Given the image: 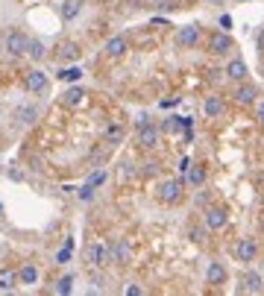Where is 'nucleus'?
<instances>
[{"label":"nucleus","instance_id":"obj_26","mask_svg":"<svg viewBox=\"0 0 264 296\" xmlns=\"http://www.w3.org/2000/svg\"><path fill=\"white\" fill-rule=\"evenodd\" d=\"M76 197L82 199V202H91V199H94V185H91V182H85V185L76 191Z\"/></svg>","mask_w":264,"mask_h":296},{"label":"nucleus","instance_id":"obj_28","mask_svg":"<svg viewBox=\"0 0 264 296\" xmlns=\"http://www.w3.org/2000/svg\"><path fill=\"white\" fill-rule=\"evenodd\" d=\"M121 138H124V129H121V126H109V129H106V141H109V144H118Z\"/></svg>","mask_w":264,"mask_h":296},{"label":"nucleus","instance_id":"obj_34","mask_svg":"<svg viewBox=\"0 0 264 296\" xmlns=\"http://www.w3.org/2000/svg\"><path fill=\"white\" fill-rule=\"evenodd\" d=\"M147 123H153L147 115H138V120H135V129H141V126H147Z\"/></svg>","mask_w":264,"mask_h":296},{"label":"nucleus","instance_id":"obj_40","mask_svg":"<svg viewBox=\"0 0 264 296\" xmlns=\"http://www.w3.org/2000/svg\"><path fill=\"white\" fill-rule=\"evenodd\" d=\"M0 214H3V202H0Z\"/></svg>","mask_w":264,"mask_h":296},{"label":"nucleus","instance_id":"obj_11","mask_svg":"<svg viewBox=\"0 0 264 296\" xmlns=\"http://www.w3.org/2000/svg\"><path fill=\"white\" fill-rule=\"evenodd\" d=\"M79 53H82V50H79V44H76V41H62V44L56 47V53H53V56H56V62H76V59H79Z\"/></svg>","mask_w":264,"mask_h":296},{"label":"nucleus","instance_id":"obj_6","mask_svg":"<svg viewBox=\"0 0 264 296\" xmlns=\"http://www.w3.org/2000/svg\"><path fill=\"white\" fill-rule=\"evenodd\" d=\"M232 100H235L238 106H256V103H259V88H256L253 82H238L235 91H232Z\"/></svg>","mask_w":264,"mask_h":296},{"label":"nucleus","instance_id":"obj_13","mask_svg":"<svg viewBox=\"0 0 264 296\" xmlns=\"http://www.w3.org/2000/svg\"><path fill=\"white\" fill-rule=\"evenodd\" d=\"M103 50H106L109 59H124V53H127V38H124V35H115V38L106 41Z\"/></svg>","mask_w":264,"mask_h":296},{"label":"nucleus","instance_id":"obj_18","mask_svg":"<svg viewBox=\"0 0 264 296\" xmlns=\"http://www.w3.org/2000/svg\"><path fill=\"white\" fill-rule=\"evenodd\" d=\"M62 103H65L67 109H76V106L85 103V91H82L79 85H73V88H67L65 94H62Z\"/></svg>","mask_w":264,"mask_h":296},{"label":"nucleus","instance_id":"obj_7","mask_svg":"<svg viewBox=\"0 0 264 296\" xmlns=\"http://www.w3.org/2000/svg\"><path fill=\"white\" fill-rule=\"evenodd\" d=\"M199 38H202V33H199L197 24H185V27H179V30H176V44H179V47H185V50L197 47Z\"/></svg>","mask_w":264,"mask_h":296},{"label":"nucleus","instance_id":"obj_23","mask_svg":"<svg viewBox=\"0 0 264 296\" xmlns=\"http://www.w3.org/2000/svg\"><path fill=\"white\" fill-rule=\"evenodd\" d=\"M62 82H79V76H82V70H79V65H70V67H62L59 73H56Z\"/></svg>","mask_w":264,"mask_h":296},{"label":"nucleus","instance_id":"obj_12","mask_svg":"<svg viewBox=\"0 0 264 296\" xmlns=\"http://www.w3.org/2000/svg\"><path fill=\"white\" fill-rule=\"evenodd\" d=\"M109 255H112V264H127L130 261V246H127V240H112L109 243Z\"/></svg>","mask_w":264,"mask_h":296},{"label":"nucleus","instance_id":"obj_8","mask_svg":"<svg viewBox=\"0 0 264 296\" xmlns=\"http://www.w3.org/2000/svg\"><path fill=\"white\" fill-rule=\"evenodd\" d=\"M47 73L44 70H38V67H33L27 76H24V88L30 91V94H41V91H47Z\"/></svg>","mask_w":264,"mask_h":296},{"label":"nucleus","instance_id":"obj_38","mask_svg":"<svg viewBox=\"0 0 264 296\" xmlns=\"http://www.w3.org/2000/svg\"><path fill=\"white\" fill-rule=\"evenodd\" d=\"M100 3H106V6H112V3H118V0H100Z\"/></svg>","mask_w":264,"mask_h":296},{"label":"nucleus","instance_id":"obj_33","mask_svg":"<svg viewBox=\"0 0 264 296\" xmlns=\"http://www.w3.org/2000/svg\"><path fill=\"white\" fill-rule=\"evenodd\" d=\"M220 30H232V15H220Z\"/></svg>","mask_w":264,"mask_h":296},{"label":"nucleus","instance_id":"obj_39","mask_svg":"<svg viewBox=\"0 0 264 296\" xmlns=\"http://www.w3.org/2000/svg\"><path fill=\"white\" fill-rule=\"evenodd\" d=\"M208 3H220V0H208Z\"/></svg>","mask_w":264,"mask_h":296},{"label":"nucleus","instance_id":"obj_37","mask_svg":"<svg viewBox=\"0 0 264 296\" xmlns=\"http://www.w3.org/2000/svg\"><path fill=\"white\" fill-rule=\"evenodd\" d=\"M156 170H159V165H156V162H150V165H144V173H156Z\"/></svg>","mask_w":264,"mask_h":296},{"label":"nucleus","instance_id":"obj_4","mask_svg":"<svg viewBox=\"0 0 264 296\" xmlns=\"http://www.w3.org/2000/svg\"><path fill=\"white\" fill-rule=\"evenodd\" d=\"M3 47H6L9 56H27V50H30V38H27L24 33H18V30H12V33L3 38Z\"/></svg>","mask_w":264,"mask_h":296},{"label":"nucleus","instance_id":"obj_15","mask_svg":"<svg viewBox=\"0 0 264 296\" xmlns=\"http://www.w3.org/2000/svg\"><path fill=\"white\" fill-rule=\"evenodd\" d=\"M205 282H208V285H223V282H226V267L220 261H211L208 270H205Z\"/></svg>","mask_w":264,"mask_h":296},{"label":"nucleus","instance_id":"obj_16","mask_svg":"<svg viewBox=\"0 0 264 296\" xmlns=\"http://www.w3.org/2000/svg\"><path fill=\"white\" fill-rule=\"evenodd\" d=\"M241 291H244V294H264V279L259 276V273H247Z\"/></svg>","mask_w":264,"mask_h":296},{"label":"nucleus","instance_id":"obj_5","mask_svg":"<svg viewBox=\"0 0 264 296\" xmlns=\"http://www.w3.org/2000/svg\"><path fill=\"white\" fill-rule=\"evenodd\" d=\"M256 255H259V240H256V237H241V240L235 243V258L241 264L256 261Z\"/></svg>","mask_w":264,"mask_h":296},{"label":"nucleus","instance_id":"obj_14","mask_svg":"<svg viewBox=\"0 0 264 296\" xmlns=\"http://www.w3.org/2000/svg\"><path fill=\"white\" fill-rule=\"evenodd\" d=\"M223 109H226V106H223V97H217V94H208V97L202 100V112H205V118H211V120L220 118Z\"/></svg>","mask_w":264,"mask_h":296},{"label":"nucleus","instance_id":"obj_29","mask_svg":"<svg viewBox=\"0 0 264 296\" xmlns=\"http://www.w3.org/2000/svg\"><path fill=\"white\" fill-rule=\"evenodd\" d=\"M106 176H109V173H106V170H103V167H100V170H94V173H91V176H88V182H91V185H94V188H100V185H103V182H106Z\"/></svg>","mask_w":264,"mask_h":296},{"label":"nucleus","instance_id":"obj_35","mask_svg":"<svg viewBox=\"0 0 264 296\" xmlns=\"http://www.w3.org/2000/svg\"><path fill=\"white\" fill-rule=\"evenodd\" d=\"M141 294H144V291H141L138 285H130V288H127V296H141Z\"/></svg>","mask_w":264,"mask_h":296},{"label":"nucleus","instance_id":"obj_21","mask_svg":"<svg viewBox=\"0 0 264 296\" xmlns=\"http://www.w3.org/2000/svg\"><path fill=\"white\" fill-rule=\"evenodd\" d=\"M18 282H21V285H35V282H38V267H35V264H24V267L18 270Z\"/></svg>","mask_w":264,"mask_h":296},{"label":"nucleus","instance_id":"obj_36","mask_svg":"<svg viewBox=\"0 0 264 296\" xmlns=\"http://www.w3.org/2000/svg\"><path fill=\"white\" fill-rule=\"evenodd\" d=\"M176 103H179V97H173V100H162V103H159V106H162V109H173V106H176Z\"/></svg>","mask_w":264,"mask_h":296},{"label":"nucleus","instance_id":"obj_3","mask_svg":"<svg viewBox=\"0 0 264 296\" xmlns=\"http://www.w3.org/2000/svg\"><path fill=\"white\" fill-rule=\"evenodd\" d=\"M112 261V255H109V246L106 243H100V240H91L88 246H85V264L88 267H103V264Z\"/></svg>","mask_w":264,"mask_h":296},{"label":"nucleus","instance_id":"obj_1","mask_svg":"<svg viewBox=\"0 0 264 296\" xmlns=\"http://www.w3.org/2000/svg\"><path fill=\"white\" fill-rule=\"evenodd\" d=\"M205 44H208V53H211V56H226V53H232V50H235V41H232V35L226 33V30L211 33Z\"/></svg>","mask_w":264,"mask_h":296},{"label":"nucleus","instance_id":"obj_20","mask_svg":"<svg viewBox=\"0 0 264 296\" xmlns=\"http://www.w3.org/2000/svg\"><path fill=\"white\" fill-rule=\"evenodd\" d=\"M15 285H21V282H18V273L3 267V270H0V291L9 294V291H15Z\"/></svg>","mask_w":264,"mask_h":296},{"label":"nucleus","instance_id":"obj_19","mask_svg":"<svg viewBox=\"0 0 264 296\" xmlns=\"http://www.w3.org/2000/svg\"><path fill=\"white\" fill-rule=\"evenodd\" d=\"M182 179H185V185H191V188H199V185L205 182V167H202V165H191V170H188Z\"/></svg>","mask_w":264,"mask_h":296},{"label":"nucleus","instance_id":"obj_32","mask_svg":"<svg viewBox=\"0 0 264 296\" xmlns=\"http://www.w3.org/2000/svg\"><path fill=\"white\" fill-rule=\"evenodd\" d=\"M188 170H191V159H188V156H182V159H179V173L185 176Z\"/></svg>","mask_w":264,"mask_h":296},{"label":"nucleus","instance_id":"obj_30","mask_svg":"<svg viewBox=\"0 0 264 296\" xmlns=\"http://www.w3.org/2000/svg\"><path fill=\"white\" fill-rule=\"evenodd\" d=\"M205 232H208V226H205V229H191L188 235H191V240H197V243H202V240H205Z\"/></svg>","mask_w":264,"mask_h":296},{"label":"nucleus","instance_id":"obj_25","mask_svg":"<svg viewBox=\"0 0 264 296\" xmlns=\"http://www.w3.org/2000/svg\"><path fill=\"white\" fill-rule=\"evenodd\" d=\"M76 15H79V0H65V3H62V18L70 21V18H76Z\"/></svg>","mask_w":264,"mask_h":296},{"label":"nucleus","instance_id":"obj_10","mask_svg":"<svg viewBox=\"0 0 264 296\" xmlns=\"http://www.w3.org/2000/svg\"><path fill=\"white\" fill-rule=\"evenodd\" d=\"M205 226H208V232H217L226 226V208H220V205H208L205 208Z\"/></svg>","mask_w":264,"mask_h":296},{"label":"nucleus","instance_id":"obj_17","mask_svg":"<svg viewBox=\"0 0 264 296\" xmlns=\"http://www.w3.org/2000/svg\"><path fill=\"white\" fill-rule=\"evenodd\" d=\"M226 76H229L232 82H244V79H247V65H244V59H229Z\"/></svg>","mask_w":264,"mask_h":296},{"label":"nucleus","instance_id":"obj_9","mask_svg":"<svg viewBox=\"0 0 264 296\" xmlns=\"http://www.w3.org/2000/svg\"><path fill=\"white\" fill-rule=\"evenodd\" d=\"M159 138H162L159 126L147 123V126L138 129V147H141V150H156V147H159Z\"/></svg>","mask_w":264,"mask_h":296},{"label":"nucleus","instance_id":"obj_22","mask_svg":"<svg viewBox=\"0 0 264 296\" xmlns=\"http://www.w3.org/2000/svg\"><path fill=\"white\" fill-rule=\"evenodd\" d=\"M27 56L35 59V62H41V59H47V47H44L38 38H30V50H27Z\"/></svg>","mask_w":264,"mask_h":296},{"label":"nucleus","instance_id":"obj_2","mask_svg":"<svg viewBox=\"0 0 264 296\" xmlns=\"http://www.w3.org/2000/svg\"><path fill=\"white\" fill-rule=\"evenodd\" d=\"M182 188H185V179H165L162 185H159V191H156V197L162 199V202H179L182 197Z\"/></svg>","mask_w":264,"mask_h":296},{"label":"nucleus","instance_id":"obj_27","mask_svg":"<svg viewBox=\"0 0 264 296\" xmlns=\"http://www.w3.org/2000/svg\"><path fill=\"white\" fill-rule=\"evenodd\" d=\"M70 288H73V276H65V279H59L56 282V294H70Z\"/></svg>","mask_w":264,"mask_h":296},{"label":"nucleus","instance_id":"obj_24","mask_svg":"<svg viewBox=\"0 0 264 296\" xmlns=\"http://www.w3.org/2000/svg\"><path fill=\"white\" fill-rule=\"evenodd\" d=\"M15 118H18L21 123H33L35 118H38V109H35V106H21V109L15 112Z\"/></svg>","mask_w":264,"mask_h":296},{"label":"nucleus","instance_id":"obj_31","mask_svg":"<svg viewBox=\"0 0 264 296\" xmlns=\"http://www.w3.org/2000/svg\"><path fill=\"white\" fill-rule=\"evenodd\" d=\"M256 120L264 126V100H259V103H256Z\"/></svg>","mask_w":264,"mask_h":296}]
</instances>
